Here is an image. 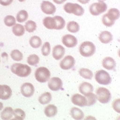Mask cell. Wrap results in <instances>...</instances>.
I'll use <instances>...</instances> for the list:
<instances>
[{"label": "cell", "mask_w": 120, "mask_h": 120, "mask_svg": "<svg viewBox=\"0 0 120 120\" xmlns=\"http://www.w3.org/2000/svg\"><path fill=\"white\" fill-rule=\"evenodd\" d=\"M13 109L11 107H6L1 113V118L3 120H8L12 118L13 116Z\"/></svg>", "instance_id": "7402d4cb"}, {"label": "cell", "mask_w": 120, "mask_h": 120, "mask_svg": "<svg viewBox=\"0 0 120 120\" xmlns=\"http://www.w3.org/2000/svg\"><path fill=\"white\" fill-rule=\"evenodd\" d=\"M43 25L49 30H56V20L54 17H46L43 20Z\"/></svg>", "instance_id": "ac0fdd59"}, {"label": "cell", "mask_w": 120, "mask_h": 120, "mask_svg": "<svg viewBox=\"0 0 120 120\" xmlns=\"http://www.w3.org/2000/svg\"><path fill=\"white\" fill-rule=\"evenodd\" d=\"M70 113L73 119L76 120H81L84 118V113L80 109L73 107L70 110Z\"/></svg>", "instance_id": "44dd1931"}, {"label": "cell", "mask_w": 120, "mask_h": 120, "mask_svg": "<svg viewBox=\"0 0 120 120\" xmlns=\"http://www.w3.org/2000/svg\"><path fill=\"white\" fill-rule=\"evenodd\" d=\"M94 91L93 86L91 84L88 82H83L79 86V91L83 95L93 93Z\"/></svg>", "instance_id": "e0dca14e"}, {"label": "cell", "mask_w": 120, "mask_h": 120, "mask_svg": "<svg viewBox=\"0 0 120 120\" xmlns=\"http://www.w3.org/2000/svg\"><path fill=\"white\" fill-rule=\"evenodd\" d=\"M52 99L51 94L49 92H46L45 93L42 94L38 98V101L41 105H46L50 103Z\"/></svg>", "instance_id": "603a6c76"}, {"label": "cell", "mask_w": 120, "mask_h": 120, "mask_svg": "<svg viewBox=\"0 0 120 120\" xmlns=\"http://www.w3.org/2000/svg\"><path fill=\"white\" fill-rule=\"evenodd\" d=\"M79 50L81 56L90 57L95 53V45L90 41H85L80 45Z\"/></svg>", "instance_id": "7a4b0ae2"}, {"label": "cell", "mask_w": 120, "mask_h": 120, "mask_svg": "<svg viewBox=\"0 0 120 120\" xmlns=\"http://www.w3.org/2000/svg\"><path fill=\"white\" fill-rule=\"evenodd\" d=\"M34 76L38 82H45L50 79L51 73L46 68L39 67L36 70Z\"/></svg>", "instance_id": "5b68a950"}, {"label": "cell", "mask_w": 120, "mask_h": 120, "mask_svg": "<svg viewBox=\"0 0 120 120\" xmlns=\"http://www.w3.org/2000/svg\"><path fill=\"white\" fill-rule=\"evenodd\" d=\"M112 108L116 112H120V99H117L112 102Z\"/></svg>", "instance_id": "f35d334b"}, {"label": "cell", "mask_w": 120, "mask_h": 120, "mask_svg": "<svg viewBox=\"0 0 120 120\" xmlns=\"http://www.w3.org/2000/svg\"><path fill=\"white\" fill-rule=\"evenodd\" d=\"M12 73L20 77H27L31 73V69L28 65L21 63H15L11 66Z\"/></svg>", "instance_id": "6da1fadb"}, {"label": "cell", "mask_w": 120, "mask_h": 120, "mask_svg": "<svg viewBox=\"0 0 120 120\" xmlns=\"http://www.w3.org/2000/svg\"><path fill=\"white\" fill-rule=\"evenodd\" d=\"M102 65L108 70H114L116 68V61L111 57H106L103 59Z\"/></svg>", "instance_id": "2e32d148"}, {"label": "cell", "mask_w": 120, "mask_h": 120, "mask_svg": "<svg viewBox=\"0 0 120 120\" xmlns=\"http://www.w3.org/2000/svg\"><path fill=\"white\" fill-rule=\"evenodd\" d=\"M26 0H19V1H20V2H23V1H25Z\"/></svg>", "instance_id": "f6af8a7d"}, {"label": "cell", "mask_w": 120, "mask_h": 120, "mask_svg": "<svg viewBox=\"0 0 120 120\" xmlns=\"http://www.w3.org/2000/svg\"><path fill=\"white\" fill-rule=\"evenodd\" d=\"M71 102L75 105L80 107L86 106L87 105V101L85 96L80 95L79 94H75L71 97Z\"/></svg>", "instance_id": "4fadbf2b"}, {"label": "cell", "mask_w": 120, "mask_h": 120, "mask_svg": "<svg viewBox=\"0 0 120 120\" xmlns=\"http://www.w3.org/2000/svg\"><path fill=\"white\" fill-rule=\"evenodd\" d=\"M3 108V104L1 102H0V111L2 110Z\"/></svg>", "instance_id": "7bdbcfd3"}, {"label": "cell", "mask_w": 120, "mask_h": 120, "mask_svg": "<svg viewBox=\"0 0 120 120\" xmlns=\"http://www.w3.org/2000/svg\"><path fill=\"white\" fill-rule=\"evenodd\" d=\"M13 0H0V4L3 6L10 5Z\"/></svg>", "instance_id": "ab89813d"}, {"label": "cell", "mask_w": 120, "mask_h": 120, "mask_svg": "<svg viewBox=\"0 0 120 120\" xmlns=\"http://www.w3.org/2000/svg\"><path fill=\"white\" fill-rule=\"evenodd\" d=\"M65 54V49L61 45H56L52 49V56L56 60H61Z\"/></svg>", "instance_id": "9a60e30c"}, {"label": "cell", "mask_w": 120, "mask_h": 120, "mask_svg": "<svg viewBox=\"0 0 120 120\" xmlns=\"http://www.w3.org/2000/svg\"><path fill=\"white\" fill-rule=\"evenodd\" d=\"M28 18V14L25 10H21L16 15V20L19 22H23L27 20Z\"/></svg>", "instance_id": "1f68e13d"}, {"label": "cell", "mask_w": 120, "mask_h": 120, "mask_svg": "<svg viewBox=\"0 0 120 120\" xmlns=\"http://www.w3.org/2000/svg\"><path fill=\"white\" fill-rule=\"evenodd\" d=\"M79 74L83 78L87 79H91L93 76V72L87 68H81L79 70Z\"/></svg>", "instance_id": "484cf974"}, {"label": "cell", "mask_w": 120, "mask_h": 120, "mask_svg": "<svg viewBox=\"0 0 120 120\" xmlns=\"http://www.w3.org/2000/svg\"><path fill=\"white\" fill-rule=\"evenodd\" d=\"M67 30L68 31L75 33L79 31V25L75 21H69L67 24Z\"/></svg>", "instance_id": "83f0119b"}, {"label": "cell", "mask_w": 120, "mask_h": 120, "mask_svg": "<svg viewBox=\"0 0 120 120\" xmlns=\"http://www.w3.org/2000/svg\"><path fill=\"white\" fill-rule=\"evenodd\" d=\"M21 93L24 97H31L34 93V86L30 82H25L21 87Z\"/></svg>", "instance_id": "30bf717a"}, {"label": "cell", "mask_w": 120, "mask_h": 120, "mask_svg": "<svg viewBox=\"0 0 120 120\" xmlns=\"http://www.w3.org/2000/svg\"><path fill=\"white\" fill-rule=\"evenodd\" d=\"M106 4L104 2H98L92 4L90 6V12L93 16H98L107 10Z\"/></svg>", "instance_id": "52a82bcc"}, {"label": "cell", "mask_w": 120, "mask_h": 120, "mask_svg": "<svg viewBox=\"0 0 120 120\" xmlns=\"http://www.w3.org/2000/svg\"><path fill=\"white\" fill-rule=\"evenodd\" d=\"M28 63L31 66H36L39 63V56L36 54H31L28 56L27 59Z\"/></svg>", "instance_id": "e575fe53"}, {"label": "cell", "mask_w": 120, "mask_h": 120, "mask_svg": "<svg viewBox=\"0 0 120 120\" xmlns=\"http://www.w3.org/2000/svg\"><path fill=\"white\" fill-rule=\"evenodd\" d=\"M11 57L13 60L16 61H20L23 58V55L22 52H20L18 49H14L11 51Z\"/></svg>", "instance_id": "836d02e7"}, {"label": "cell", "mask_w": 120, "mask_h": 120, "mask_svg": "<svg viewBox=\"0 0 120 120\" xmlns=\"http://www.w3.org/2000/svg\"><path fill=\"white\" fill-rule=\"evenodd\" d=\"M30 45L33 48H38L41 46L42 44V40L39 36H32L30 39Z\"/></svg>", "instance_id": "d4e9b609"}, {"label": "cell", "mask_w": 120, "mask_h": 120, "mask_svg": "<svg viewBox=\"0 0 120 120\" xmlns=\"http://www.w3.org/2000/svg\"><path fill=\"white\" fill-rule=\"evenodd\" d=\"M86 98V101H87V106H93L96 103L97 99H96V96L94 93H88L86 95H84Z\"/></svg>", "instance_id": "f1b7e54d"}, {"label": "cell", "mask_w": 120, "mask_h": 120, "mask_svg": "<svg viewBox=\"0 0 120 120\" xmlns=\"http://www.w3.org/2000/svg\"><path fill=\"white\" fill-rule=\"evenodd\" d=\"M13 116H15V120H22L26 117V114L22 109L17 108L13 111Z\"/></svg>", "instance_id": "f546056e"}, {"label": "cell", "mask_w": 120, "mask_h": 120, "mask_svg": "<svg viewBox=\"0 0 120 120\" xmlns=\"http://www.w3.org/2000/svg\"><path fill=\"white\" fill-rule=\"evenodd\" d=\"M41 9L46 15H53L56 11V6L48 1H43L41 4Z\"/></svg>", "instance_id": "8fae6325"}, {"label": "cell", "mask_w": 120, "mask_h": 120, "mask_svg": "<svg viewBox=\"0 0 120 120\" xmlns=\"http://www.w3.org/2000/svg\"><path fill=\"white\" fill-rule=\"evenodd\" d=\"M4 22L6 26L11 27V26H14L16 24V19L13 16L8 15V16H6L4 19Z\"/></svg>", "instance_id": "d590c367"}, {"label": "cell", "mask_w": 120, "mask_h": 120, "mask_svg": "<svg viewBox=\"0 0 120 120\" xmlns=\"http://www.w3.org/2000/svg\"><path fill=\"white\" fill-rule=\"evenodd\" d=\"M12 95V90L8 85H0V99L6 100L10 98Z\"/></svg>", "instance_id": "5bb4252c"}, {"label": "cell", "mask_w": 120, "mask_h": 120, "mask_svg": "<svg viewBox=\"0 0 120 120\" xmlns=\"http://www.w3.org/2000/svg\"><path fill=\"white\" fill-rule=\"evenodd\" d=\"M51 46L49 42H46L43 45V47L41 48V53L43 56H47L50 54Z\"/></svg>", "instance_id": "8d00e7d4"}, {"label": "cell", "mask_w": 120, "mask_h": 120, "mask_svg": "<svg viewBox=\"0 0 120 120\" xmlns=\"http://www.w3.org/2000/svg\"><path fill=\"white\" fill-rule=\"evenodd\" d=\"M75 64V58L73 56L68 55L66 56L60 62V67L64 70H68L74 67Z\"/></svg>", "instance_id": "ba28073f"}, {"label": "cell", "mask_w": 120, "mask_h": 120, "mask_svg": "<svg viewBox=\"0 0 120 120\" xmlns=\"http://www.w3.org/2000/svg\"><path fill=\"white\" fill-rule=\"evenodd\" d=\"M99 2H104L105 1H106V0H98Z\"/></svg>", "instance_id": "ee69618b"}, {"label": "cell", "mask_w": 120, "mask_h": 120, "mask_svg": "<svg viewBox=\"0 0 120 120\" xmlns=\"http://www.w3.org/2000/svg\"><path fill=\"white\" fill-rule=\"evenodd\" d=\"M54 18L56 20V30H60L63 29L65 26V20L60 16H54Z\"/></svg>", "instance_id": "4dcf8cb0"}, {"label": "cell", "mask_w": 120, "mask_h": 120, "mask_svg": "<svg viewBox=\"0 0 120 120\" xmlns=\"http://www.w3.org/2000/svg\"><path fill=\"white\" fill-rule=\"evenodd\" d=\"M0 62H1V61H0Z\"/></svg>", "instance_id": "bcb514c9"}, {"label": "cell", "mask_w": 120, "mask_h": 120, "mask_svg": "<svg viewBox=\"0 0 120 120\" xmlns=\"http://www.w3.org/2000/svg\"><path fill=\"white\" fill-rule=\"evenodd\" d=\"M64 10L67 13L73 14L76 16H81L84 13V10L81 6L79 5L77 3H67L63 6Z\"/></svg>", "instance_id": "3957f363"}, {"label": "cell", "mask_w": 120, "mask_h": 120, "mask_svg": "<svg viewBox=\"0 0 120 120\" xmlns=\"http://www.w3.org/2000/svg\"><path fill=\"white\" fill-rule=\"evenodd\" d=\"M108 16L111 19V20L115 21L117 20L119 17H120V11L116 8H111L109 10H108V13H106Z\"/></svg>", "instance_id": "4316f807"}, {"label": "cell", "mask_w": 120, "mask_h": 120, "mask_svg": "<svg viewBox=\"0 0 120 120\" xmlns=\"http://www.w3.org/2000/svg\"><path fill=\"white\" fill-rule=\"evenodd\" d=\"M66 0H53V1L56 4H62L64 3Z\"/></svg>", "instance_id": "60d3db41"}, {"label": "cell", "mask_w": 120, "mask_h": 120, "mask_svg": "<svg viewBox=\"0 0 120 120\" xmlns=\"http://www.w3.org/2000/svg\"><path fill=\"white\" fill-rule=\"evenodd\" d=\"M37 28V25L34 21L31 20L28 21L25 24V30L29 33H33L36 30Z\"/></svg>", "instance_id": "d6a6232c"}, {"label": "cell", "mask_w": 120, "mask_h": 120, "mask_svg": "<svg viewBox=\"0 0 120 120\" xmlns=\"http://www.w3.org/2000/svg\"><path fill=\"white\" fill-rule=\"evenodd\" d=\"M13 34L16 36H21L24 34L25 29L22 25L20 24H15L12 28Z\"/></svg>", "instance_id": "cb8c5ba5"}, {"label": "cell", "mask_w": 120, "mask_h": 120, "mask_svg": "<svg viewBox=\"0 0 120 120\" xmlns=\"http://www.w3.org/2000/svg\"><path fill=\"white\" fill-rule=\"evenodd\" d=\"M81 4H87L90 2V0H78Z\"/></svg>", "instance_id": "b9f144b4"}, {"label": "cell", "mask_w": 120, "mask_h": 120, "mask_svg": "<svg viewBox=\"0 0 120 120\" xmlns=\"http://www.w3.org/2000/svg\"><path fill=\"white\" fill-rule=\"evenodd\" d=\"M62 42L68 48H73L78 44L76 38L71 34H66L62 37Z\"/></svg>", "instance_id": "7c38bea8"}, {"label": "cell", "mask_w": 120, "mask_h": 120, "mask_svg": "<svg viewBox=\"0 0 120 120\" xmlns=\"http://www.w3.org/2000/svg\"><path fill=\"white\" fill-rule=\"evenodd\" d=\"M96 99L103 104H106L110 101L111 99V94L108 89L103 87L98 88L96 90Z\"/></svg>", "instance_id": "277c9868"}, {"label": "cell", "mask_w": 120, "mask_h": 120, "mask_svg": "<svg viewBox=\"0 0 120 120\" xmlns=\"http://www.w3.org/2000/svg\"><path fill=\"white\" fill-rule=\"evenodd\" d=\"M95 79L99 84L108 85L111 82V78L109 73L105 70H99L96 73Z\"/></svg>", "instance_id": "8992f818"}, {"label": "cell", "mask_w": 120, "mask_h": 120, "mask_svg": "<svg viewBox=\"0 0 120 120\" xmlns=\"http://www.w3.org/2000/svg\"><path fill=\"white\" fill-rule=\"evenodd\" d=\"M99 40L104 44H108L110 43L112 40V34L107 31H102L99 34Z\"/></svg>", "instance_id": "d6986e66"}, {"label": "cell", "mask_w": 120, "mask_h": 120, "mask_svg": "<svg viewBox=\"0 0 120 120\" xmlns=\"http://www.w3.org/2000/svg\"><path fill=\"white\" fill-rule=\"evenodd\" d=\"M102 22H103V24L105 25L106 26H108V27H111L112 26V25H114V24L115 23V21L111 20L106 14H105V15H103V18H102Z\"/></svg>", "instance_id": "74e56055"}, {"label": "cell", "mask_w": 120, "mask_h": 120, "mask_svg": "<svg viewBox=\"0 0 120 120\" xmlns=\"http://www.w3.org/2000/svg\"><path fill=\"white\" fill-rule=\"evenodd\" d=\"M48 88L50 89V90L56 91H58V90L62 89L63 82L60 78L53 77L48 80Z\"/></svg>", "instance_id": "9c48e42d"}, {"label": "cell", "mask_w": 120, "mask_h": 120, "mask_svg": "<svg viewBox=\"0 0 120 120\" xmlns=\"http://www.w3.org/2000/svg\"><path fill=\"white\" fill-rule=\"evenodd\" d=\"M44 112L47 117H49V118L53 117V116H56V114H57L58 108L54 105H48L46 107H45Z\"/></svg>", "instance_id": "ffe728a7"}]
</instances>
